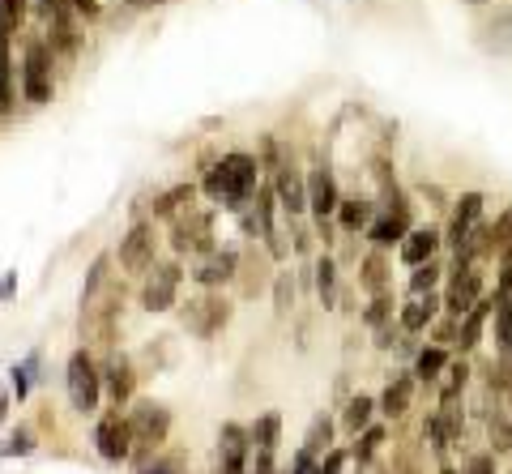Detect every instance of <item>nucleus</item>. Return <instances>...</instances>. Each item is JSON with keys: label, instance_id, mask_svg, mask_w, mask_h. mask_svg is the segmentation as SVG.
Segmentation results:
<instances>
[{"label": "nucleus", "instance_id": "34", "mask_svg": "<svg viewBox=\"0 0 512 474\" xmlns=\"http://www.w3.org/2000/svg\"><path fill=\"white\" fill-rule=\"evenodd\" d=\"M248 432H252V445H256V449H269V453H274V449H278V436H282V419H278V415H261Z\"/></svg>", "mask_w": 512, "mask_h": 474}, {"label": "nucleus", "instance_id": "46", "mask_svg": "<svg viewBox=\"0 0 512 474\" xmlns=\"http://www.w3.org/2000/svg\"><path fill=\"white\" fill-rule=\"evenodd\" d=\"M248 474H278L274 453H269V449H256V453H252V466H248Z\"/></svg>", "mask_w": 512, "mask_h": 474}, {"label": "nucleus", "instance_id": "52", "mask_svg": "<svg viewBox=\"0 0 512 474\" xmlns=\"http://www.w3.org/2000/svg\"><path fill=\"white\" fill-rule=\"evenodd\" d=\"M440 474H457V470H453V466H444V470H440Z\"/></svg>", "mask_w": 512, "mask_h": 474}, {"label": "nucleus", "instance_id": "53", "mask_svg": "<svg viewBox=\"0 0 512 474\" xmlns=\"http://www.w3.org/2000/svg\"><path fill=\"white\" fill-rule=\"evenodd\" d=\"M474 5H483V0H474Z\"/></svg>", "mask_w": 512, "mask_h": 474}, {"label": "nucleus", "instance_id": "48", "mask_svg": "<svg viewBox=\"0 0 512 474\" xmlns=\"http://www.w3.org/2000/svg\"><path fill=\"white\" fill-rule=\"evenodd\" d=\"M342 466H346V453L342 449H329L325 462H320V474H342Z\"/></svg>", "mask_w": 512, "mask_h": 474}, {"label": "nucleus", "instance_id": "7", "mask_svg": "<svg viewBox=\"0 0 512 474\" xmlns=\"http://www.w3.org/2000/svg\"><path fill=\"white\" fill-rule=\"evenodd\" d=\"M171 248L175 252H210L218 248L214 244V214H205V210H184V214H175L171 218Z\"/></svg>", "mask_w": 512, "mask_h": 474}, {"label": "nucleus", "instance_id": "18", "mask_svg": "<svg viewBox=\"0 0 512 474\" xmlns=\"http://www.w3.org/2000/svg\"><path fill=\"white\" fill-rule=\"evenodd\" d=\"M483 218V193H466L461 201H453V218H448V235H444V244H461L466 235L474 231V223Z\"/></svg>", "mask_w": 512, "mask_h": 474}, {"label": "nucleus", "instance_id": "26", "mask_svg": "<svg viewBox=\"0 0 512 474\" xmlns=\"http://www.w3.org/2000/svg\"><path fill=\"white\" fill-rule=\"evenodd\" d=\"M372 218H376V205H372V201H363V197H342L338 223H342L346 231H367V227H372Z\"/></svg>", "mask_w": 512, "mask_h": 474}, {"label": "nucleus", "instance_id": "40", "mask_svg": "<svg viewBox=\"0 0 512 474\" xmlns=\"http://www.w3.org/2000/svg\"><path fill=\"white\" fill-rule=\"evenodd\" d=\"M393 308H397V304H393V295H389V291H384V295H372V308L363 312V321L372 325V329H380V325H389Z\"/></svg>", "mask_w": 512, "mask_h": 474}, {"label": "nucleus", "instance_id": "1", "mask_svg": "<svg viewBox=\"0 0 512 474\" xmlns=\"http://www.w3.org/2000/svg\"><path fill=\"white\" fill-rule=\"evenodd\" d=\"M256 176H261V163L244 150H231L205 171L201 188H205V197L222 205V210H248V201L256 197Z\"/></svg>", "mask_w": 512, "mask_h": 474}, {"label": "nucleus", "instance_id": "30", "mask_svg": "<svg viewBox=\"0 0 512 474\" xmlns=\"http://www.w3.org/2000/svg\"><path fill=\"white\" fill-rule=\"evenodd\" d=\"M137 474H184V457L180 453H171V457H163V453H137Z\"/></svg>", "mask_w": 512, "mask_h": 474}, {"label": "nucleus", "instance_id": "43", "mask_svg": "<svg viewBox=\"0 0 512 474\" xmlns=\"http://www.w3.org/2000/svg\"><path fill=\"white\" fill-rule=\"evenodd\" d=\"M487 432H491V445H495V453H504V449H512V423H508L504 415H491V423H487Z\"/></svg>", "mask_w": 512, "mask_h": 474}, {"label": "nucleus", "instance_id": "16", "mask_svg": "<svg viewBox=\"0 0 512 474\" xmlns=\"http://www.w3.org/2000/svg\"><path fill=\"white\" fill-rule=\"evenodd\" d=\"M274 188H278V205L286 214H303V210H308V180H303L291 163H282L274 171Z\"/></svg>", "mask_w": 512, "mask_h": 474}, {"label": "nucleus", "instance_id": "25", "mask_svg": "<svg viewBox=\"0 0 512 474\" xmlns=\"http://www.w3.org/2000/svg\"><path fill=\"white\" fill-rule=\"evenodd\" d=\"M9 35L13 30L0 18V116L13 112V56H9Z\"/></svg>", "mask_w": 512, "mask_h": 474}, {"label": "nucleus", "instance_id": "37", "mask_svg": "<svg viewBox=\"0 0 512 474\" xmlns=\"http://www.w3.org/2000/svg\"><path fill=\"white\" fill-rule=\"evenodd\" d=\"M35 453V428H13L9 440L0 445V457H26Z\"/></svg>", "mask_w": 512, "mask_h": 474}, {"label": "nucleus", "instance_id": "49", "mask_svg": "<svg viewBox=\"0 0 512 474\" xmlns=\"http://www.w3.org/2000/svg\"><path fill=\"white\" fill-rule=\"evenodd\" d=\"M73 9H77V18H86V22H94L103 13V0H73Z\"/></svg>", "mask_w": 512, "mask_h": 474}, {"label": "nucleus", "instance_id": "51", "mask_svg": "<svg viewBox=\"0 0 512 474\" xmlns=\"http://www.w3.org/2000/svg\"><path fill=\"white\" fill-rule=\"evenodd\" d=\"M5 415H9V393L0 389V423H5Z\"/></svg>", "mask_w": 512, "mask_h": 474}, {"label": "nucleus", "instance_id": "32", "mask_svg": "<svg viewBox=\"0 0 512 474\" xmlns=\"http://www.w3.org/2000/svg\"><path fill=\"white\" fill-rule=\"evenodd\" d=\"M444 368H448V351H444V346H427V351L414 355V376H423V381H436Z\"/></svg>", "mask_w": 512, "mask_h": 474}, {"label": "nucleus", "instance_id": "8", "mask_svg": "<svg viewBox=\"0 0 512 474\" xmlns=\"http://www.w3.org/2000/svg\"><path fill=\"white\" fill-rule=\"evenodd\" d=\"M180 321L188 334L197 338H214L218 329H227L231 321V304L222 295H201V299H188V304L180 308Z\"/></svg>", "mask_w": 512, "mask_h": 474}, {"label": "nucleus", "instance_id": "33", "mask_svg": "<svg viewBox=\"0 0 512 474\" xmlns=\"http://www.w3.org/2000/svg\"><path fill=\"white\" fill-rule=\"evenodd\" d=\"M35 372H39V355H30V359H22V363H13V368H9V389H13V398H18V402H26Z\"/></svg>", "mask_w": 512, "mask_h": 474}, {"label": "nucleus", "instance_id": "44", "mask_svg": "<svg viewBox=\"0 0 512 474\" xmlns=\"http://www.w3.org/2000/svg\"><path fill=\"white\" fill-rule=\"evenodd\" d=\"M107 270H111V257H107V252H103V257H94V265H90V278H86V291H82V295H90V291H99V287H103V282L111 278Z\"/></svg>", "mask_w": 512, "mask_h": 474}, {"label": "nucleus", "instance_id": "6", "mask_svg": "<svg viewBox=\"0 0 512 474\" xmlns=\"http://www.w3.org/2000/svg\"><path fill=\"white\" fill-rule=\"evenodd\" d=\"M94 449H99L103 462H116V466L137 453L133 428H128V415H120V406L107 410V415L99 419V428H94Z\"/></svg>", "mask_w": 512, "mask_h": 474}, {"label": "nucleus", "instance_id": "22", "mask_svg": "<svg viewBox=\"0 0 512 474\" xmlns=\"http://www.w3.org/2000/svg\"><path fill=\"white\" fill-rule=\"evenodd\" d=\"M410 398H414V381L402 372V376H393V381L384 385V393H380V402H376V406H380V415H384V419H402L406 410H410Z\"/></svg>", "mask_w": 512, "mask_h": 474}, {"label": "nucleus", "instance_id": "28", "mask_svg": "<svg viewBox=\"0 0 512 474\" xmlns=\"http://www.w3.org/2000/svg\"><path fill=\"white\" fill-rule=\"evenodd\" d=\"M372 410H376V402L367 398V393H355V398L346 402V410H342V428L359 436L363 428H372Z\"/></svg>", "mask_w": 512, "mask_h": 474}, {"label": "nucleus", "instance_id": "14", "mask_svg": "<svg viewBox=\"0 0 512 474\" xmlns=\"http://www.w3.org/2000/svg\"><path fill=\"white\" fill-rule=\"evenodd\" d=\"M180 278H184L180 265H154V274L146 278V287H141V308H146V312H167V308H175V291H180Z\"/></svg>", "mask_w": 512, "mask_h": 474}, {"label": "nucleus", "instance_id": "10", "mask_svg": "<svg viewBox=\"0 0 512 474\" xmlns=\"http://www.w3.org/2000/svg\"><path fill=\"white\" fill-rule=\"evenodd\" d=\"M154 252H158V235H154V223H146V218H141V223H133V231L124 235L120 240V265L128 274H150L154 270Z\"/></svg>", "mask_w": 512, "mask_h": 474}, {"label": "nucleus", "instance_id": "50", "mask_svg": "<svg viewBox=\"0 0 512 474\" xmlns=\"http://www.w3.org/2000/svg\"><path fill=\"white\" fill-rule=\"evenodd\" d=\"M13 291H18V274H5L0 278V299H9Z\"/></svg>", "mask_w": 512, "mask_h": 474}, {"label": "nucleus", "instance_id": "27", "mask_svg": "<svg viewBox=\"0 0 512 474\" xmlns=\"http://www.w3.org/2000/svg\"><path fill=\"white\" fill-rule=\"evenodd\" d=\"M359 287L367 295H384V291H389V265H384L380 252H372V257L359 261Z\"/></svg>", "mask_w": 512, "mask_h": 474}, {"label": "nucleus", "instance_id": "31", "mask_svg": "<svg viewBox=\"0 0 512 474\" xmlns=\"http://www.w3.org/2000/svg\"><path fill=\"white\" fill-rule=\"evenodd\" d=\"M495 351H512V295H500V304H495Z\"/></svg>", "mask_w": 512, "mask_h": 474}, {"label": "nucleus", "instance_id": "23", "mask_svg": "<svg viewBox=\"0 0 512 474\" xmlns=\"http://www.w3.org/2000/svg\"><path fill=\"white\" fill-rule=\"evenodd\" d=\"M436 308H440V299L431 295V291L427 295H414L410 304L397 312V316H402V329H406V334H423V329L436 321Z\"/></svg>", "mask_w": 512, "mask_h": 474}, {"label": "nucleus", "instance_id": "19", "mask_svg": "<svg viewBox=\"0 0 512 474\" xmlns=\"http://www.w3.org/2000/svg\"><path fill=\"white\" fill-rule=\"evenodd\" d=\"M440 231H431V227H414V231H406V240L397 244L402 248V261L410 265H427V261H436V252H440Z\"/></svg>", "mask_w": 512, "mask_h": 474}, {"label": "nucleus", "instance_id": "45", "mask_svg": "<svg viewBox=\"0 0 512 474\" xmlns=\"http://www.w3.org/2000/svg\"><path fill=\"white\" fill-rule=\"evenodd\" d=\"M393 474H419V449H414V445L397 449V457H393Z\"/></svg>", "mask_w": 512, "mask_h": 474}, {"label": "nucleus", "instance_id": "4", "mask_svg": "<svg viewBox=\"0 0 512 474\" xmlns=\"http://www.w3.org/2000/svg\"><path fill=\"white\" fill-rule=\"evenodd\" d=\"M128 428H133L137 440V453H154L167 445V432H171V410L154 398H141L128 410Z\"/></svg>", "mask_w": 512, "mask_h": 474}, {"label": "nucleus", "instance_id": "47", "mask_svg": "<svg viewBox=\"0 0 512 474\" xmlns=\"http://www.w3.org/2000/svg\"><path fill=\"white\" fill-rule=\"evenodd\" d=\"M466 474H495V457H491V453H474L470 466H466Z\"/></svg>", "mask_w": 512, "mask_h": 474}, {"label": "nucleus", "instance_id": "20", "mask_svg": "<svg viewBox=\"0 0 512 474\" xmlns=\"http://www.w3.org/2000/svg\"><path fill=\"white\" fill-rule=\"evenodd\" d=\"M410 231V214L402 210H380L372 218V227H367V240H372L376 248H389V244H402Z\"/></svg>", "mask_w": 512, "mask_h": 474}, {"label": "nucleus", "instance_id": "42", "mask_svg": "<svg viewBox=\"0 0 512 474\" xmlns=\"http://www.w3.org/2000/svg\"><path fill=\"white\" fill-rule=\"evenodd\" d=\"M508 244H512V205H508L500 218H495V227H491V248H495V257H500Z\"/></svg>", "mask_w": 512, "mask_h": 474}, {"label": "nucleus", "instance_id": "36", "mask_svg": "<svg viewBox=\"0 0 512 474\" xmlns=\"http://www.w3.org/2000/svg\"><path fill=\"white\" fill-rule=\"evenodd\" d=\"M380 445H384V428H363V432H359V445L350 449V457H355L359 466H367V462L376 457V449H380Z\"/></svg>", "mask_w": 512, "mask_h": 474}, {"label": "nucleus", "instance_id": "24", "mask_svg": "<svg viewBox=\"0 0 512 474\" xmlns=\"http://www.w3.org/2000/svg\"><path fill=\"white\" fill-rule=\"evenodd\" d=\"M192 201H197V184H175V188H167V193L154 197V218H175V214H184Z\"/></svg>", "mask_w": 512, "mask_h": 474}, {"label": "nucleus", "instance_id": "15", "mask_svg": "<svg viewBox=\"0 0 512 474\" xmlns=\"http://www.w3.org/2000/svg\"><path fill=\"white\" fill-rule=\"evenodd\" d=\"M77 9H60V13H47V47L56 56H77Z\"/></svg>", "mask_w": 512, "mask_h": 474}, {"label": "nucleus", "instance_id": "35", "mask_svg": "<svg viewBox=\"0 0 512 474\" xmlns=\"http://www.w3.org/2000/svg\"><path fill=\"white\" fill-rule=\"evenodd\" d=\"M329 440H333V423H329L325 415H316L312 428H308V436H303V449L320 457V453H329Z\"/></svg>", "mask_w": 512, "mask_h": 474}, {"label": "nucleus", "instance_id": "5", "mask_svg": "<svg viewBox=\"0 0 512 474\" xmlns=\"http://www.w3.org/2000/svg\"><path fill=\"white\" fill-rule=\"evenodd\" d=\"M52 47H47V39H30L26 52H22V94L26 103H52Z\"/></svg>", "mask_w": 512, "mask_h": 474}, {"label": "nucleus", "instance_id": "41", "mask_svg": "<svg viewBox=\"0 0 512 474\" xmlns=\"http://www.w3.org/2000/svg\"><path fill=\"white\" fill-rule=\"evenodd\" d=\"M30 13V0H0V18H5L9 30H22Z\"/></svg>", "mask_w": 512, "mask_h": 474}, {"label": "nucleus", "instance_id": "3", "mask_svg": "<svg viewBox=\"0 0 512 474\" xmlns=\"http://www.w3.org/2000/svg\"><path fill=\"white\" fill-rule=\"evenodd\" d=\"M64 389H69L73 410H82V415H90V410L99 406L103 372H99V363L90 359V351H73L69 355V363H64Z\"/></svg>", "mask_w": 512, "mask_h": 474}, {"label": "nucleus", "instance_id": "2", "mask_svg": "<svg viewBox=\"0 0 512 474\" xmlns=\"http://www.w3.org/2000/svg\"><path fill=\"white\" fill-rule=\"evenodd\" d=\"M120 308H124V287L116 278H107L99 291L82 295V321H77V334L86 346H116L120 338Z\"/></svg>", "mask_w": 512, "mask_h": 474}, {"label": "nucleus", "instance_id": "38", "mask_svg": "<svg viewBox=\"0 0 512 474\" xmlns=\"http://www.w3.org/2000/svg\"><path fill=\"white\" fill-rule=\"evenodd\" d=\"M436 282H440V265H436V261L414 265V274H410V295H427V291H436Z\"/></svg>", "mask_w": 512, "mask_h": 474}, {"label": "nucleus", "instance_id": "17", "mask_svg": "<svg viewBox=\"0 0 512 474\" xmlns=\"http://www.w3.org/2000/svg\"><path fill=\"white\" fill-rule=\"evenodd\" d=\"M338 205H342V193H338V184H333V171L316 167L308 180V210L316 218H329V214H338Z\"/></svg>", "mask_w": 512, "mask_h": 474}, {"label": "nucleus", "instance_id": "39", "mask_svg": "<svg viewBox=\"0 0 512 474\" xmlns=\"http://www.w3.org/2000/svg\"><path fill=\"white\" fill-rule=\"evenodd\" d=\"M274 308H278V312H291V308H295V274H291V270H282V274L274 278Z\"/></svg>", "mask_w": 512, "mask_h": 474}, {"label": "nucleus", "instance_id": "11", "mask_svg": "<svg viewBox=\"0 0 512 474\" xmlns=\"http://www.w3.org/2000/svg\"><path fill=\"white\" fill-rule=\"evenodd\" d=\"M256 453L252 445V432L244 423H222L218 432V462H222V474H248V457Z\"/></svg>", "mask_w": 512, "mask_h": 474}, {"label": "nucleus", "instance_id": "13", "mask_svg": "<svg viewBox=\"0 0 512 474\" xmlns=\"http://www.w3.org/2000/svg\"><path fill=\"white\" fill-rule=\"evenodd\" d=\"M448 278H453V282H448V295H444V312L461 321V316H466L478 299H483V274H478L474 265H466V270H457V265H453V274H448Z\"/></svg>", "mask_w": 512, "mask_h": 474}, {"label": "nucleus", "instance_id": "21", "mask_svg": "<svg viewBox=\"0 0 512 474\" xmlns=\"http://www.w3.org/2000/svg\"><path fill=\"white\" fill-rule=\"evenodd\" d=\"M495 304H500V295H483L478 304L461 316V338H457V346L461 351H470V346H478V338H483V325H487V316L495 312Z\"/></svg>", "mask_w": 512, "mask_h": 474}, {"label": "nucleus", "instance_id": "29", "mask_svg": "<svg viewBox=\"0 0 512 474\" xmlns=\"http://www.w3.org/2000/svg\"><path fill=\"white\" fill-rule=\"evenodd\" d=\"M312 274H316V295H320V304L333 308V304H338V265H333V257H320Z\"/></svg>", "mask_w": 512, "mask_h": 474}, {"label": "nucleus", "instance_id": "12", "mask_svg": "<svg viewBox=\"0 0 512 474\" xmlns=\"http://www.w3.org/2000/svg\"><path fill=\"white\" fill-rule=\"evenodd\" d=\"M99 372H103V389H107L111 402H116V406L133 402V389H137V368H133V359L120 355V351H107V359L99 363Z\"/></svg>", "mask_w": 512, "mask_h": 474}, {"label": "nucleus", "instance_id": "9", "mask_svg": "<svg viewBox=\"0 0 512 474\" xmlns=\"http://www.w3.org/2000/svg\"><path fill=\"white\" fill-rule=\"evenodd\" d=\"M235 274H239V252L235 248L197 252V257H192V270H188V278L197 282V287H205V291L222 287V282H235Z\"/></svg>", "mask_w": 512, "mask_h": 474}]
</instances>
